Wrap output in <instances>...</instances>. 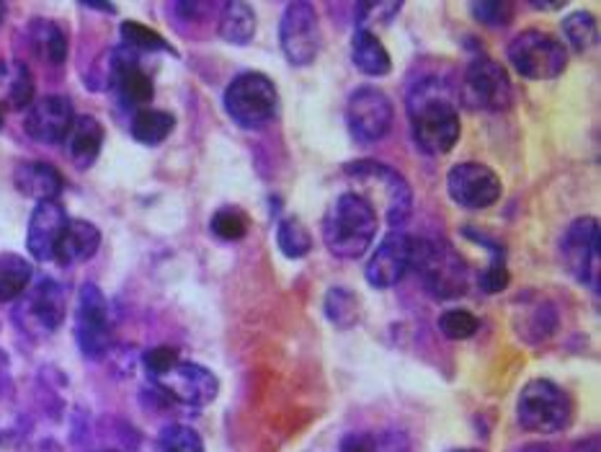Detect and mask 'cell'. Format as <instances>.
Segmentation results:
<instances>
[{"instance_id": "obj_43", "label": "cell", "mask_w": 601, "mask_h": 452, "mask_svg": "<svg viewBox=\"0 0 601 452\" xmlns=\"http://www.w3.org/2000/svg\"><path fill=\"white\" fill-rule=\"evenodd\" d=\"M532 9H538V11H560V9H566V3H532Z\"/></svg>"}, {"instance_id": "obj_32", "label": "cell", "mask_w": 601, "mask_h": 452, "mask_svg": "<svg viewBox=\"0 0 601 452\" xmlns=\"http://www.w3.org/2000/svg\"><path fill=\"white\" fill-rule=\"evenodd\" d=\"M122 39H125L127 49H137V53H171L176 55V49H173L169 42H165L161 34L153 32L150 26L137 24V21H125V24L119 26Z\"/></svg>"}, {"instance_id": "obj_45", "label": "cell", "mask_w": 601, "mask_h": 452, "mask_svg": "<svg viewBox=\"0 0 601 452\" xmlns=\"http://www.w3.org/2000/svg\"><path fill=\"white\" fill-rule=\"evenodd\" d=\"M3 16H5V3H0V24H3Z\"/></svg>"}, {"instance_id": "obj_40", "label": "cell", "mask_w": 601, "mask_h": 452, "mask_svg": "<svg viewBox=\"0 0 601 452\" xmlns=\"http://www.w3.org/2000/svg\"><path fill=\"white\" fill-rule=\"evenodd\" d=\"M403 11V3H359L357 5V28H367L374 21L390 24L395 13Z\"/></svg>"}, {"instance_id": "obj_39", "label": "cell", "mask_w": 601, "mask_h": 452, "mask_svg": "<svg viewBox=\"0 0 601 452\" xmlns=\"http://www.w3.org/2000/svg\"><path fill=\"white\" fill-rule=\"evenodd\" d=\"M181 360L178 357V349L176 347H153V349H148L142 355V364H145V372H148V378L150 380H155V378H161L165 375V372H169L173 364H176Z\"/></svg>"}, {"instance_id": "obj_21", "label": "cell", "mask_w": 601, "mask_h": 452, "mask_svg": "<svg viewBox=\"0 0 601 452\" xmlns=\"http://www.w3.org/2000/svg\"><path fill=\"white\" fill-rule=\"evenodd\" d=\"M101 246V231L89 220H70L65 228L60 243L55 248L53 262L62 264V267H72V264H83L96 256Z\"/></svg>"}, {"instance_id": "obj_16", "label": "cell", "mask_w": 601, "mask_h": 452, "mask_svg": "<svg viewBox=\"0 0 601 452\" xmlns=\"http://www.w3.org/2000/svg\"><path fill=\"white\" fill-rule=\"evenodd\" d=\"M72 121H76V109L65 96H42L34 98V104L28 106L24 129L26 135L36 142H45V146H57V142L68 140Z\"/></svg>"}, {"instance_id": "obj_35", "label": "cell", "mask_w": 601, "mask_h": 452, "mask_svg": "<svg viewBox=\"0 0 601 452\" xmlns=\"http://www.w3.org/2000/svg\"><path fill=\"white\" fill-rule=\"evenodd\" d=\"M437 326H439V332L447 336V339L465 341V339H473V336L477 334L481 321H477V315H473L470 311L452 308V311H444L439 315Z\"/></svg>"}, {"instance_id": "obj_44", "label": "cell", "mask_w": 601, "mask_h": 452, "mask_svg": "<svg viewBox=\"0 0 601 452\" xmlns=\"http://www.w3.org/2000/svg\"><path fill=\"white\" fill-rule=\"evenodd\" d=\"M85 9L104 11V13H114V11H117V5H112V3H85Z\"/></svg>"}, {"instance_id": "obj_3", "label": "cell", "mask_w": 601, "mask_h": 452, "mask_svg": "<svg viewBox=\"0 0 601 452\" xmlns=\"http://www.w3.org/2000/svg\"><path fill=\"white\" fill-rule=\"evenodd\" d=\"M344 174L359 184V197H365L378 218L388 220V225H405L413 210V192L401 171L380 161H351L346 163Z\"/></svg>"}, {"instance_id": "obj_2", "label": "cell", "mask_w": 601, "mask_h": 452, "mask_svg": "<svg viewBox=\"0 0 601 452\" xmlns=\"http://www.w3.org/2000/svg\"><path fill=\"white\" fill-rule=\"evenodd\" d=\"M380 218L357 192H346L328 207L323 218V241L333 256L361 258L378 235Z\"/></svg>"}, {"instance_id": "obj_14", "label": "cell", "mask_w": 601, "mask_h": 452, "mask_svg": "<svg viewBox=\"0 0 601 452\" xmlns=\"http://www.w3.org/2000/svg\"><path fill=\"white\" fill-rule=\"evenodd\" d=\"M153 385L165 398L176 401L181 406L201 408L209 406L220 393V380L215 372L199 362L178 360L165 375L155 378Z\"/></svg>"}, {"instance_id": "obj_22", "label": "cell", "mask_w": 601, "mask_h": 452, "mask_svg": "<svg viewBox=\"0 0 601 452\" xmlns=\"http://www.w3.org/2000/svg\"><path fill=\"white\" fill-rule=\"evenodd\" d=\"M101 146H104V127H101V121L96 117H91V114L76 117L68 135V150L72 163H76L78 169H91L101 153Z\"/></svg>"}, {"instance_id": "obj_26", "label": "cell", "mask_w": 601, "mask_h": 452, "mask_svg": "<svg viewBox=\"0 0 601 452\" xmlns=\"http://www.w3.org/2000/svg\"><path fill=\"white\" fill-rule=\"evenodd\" d=\"M217 32H220V37L228 42V45H251V39L256 37V13H253L251 5L243 3V0L224 3Z\"/></svg>"}, {"instance_id": "obj_41", "label": "cell", "mask_w": 601, "mask_h": 452, "mask_svg": "<svg viewBox=\"0 0 601 452\" xmlns=\"http://www.w3.org/2000/svg\"><path fill=\"white\" fill-rule=\"evenodd\" d=\"M338 452H378V437L367 432H349L338 444Z\"/></svg>"}, {"instance_id": "obj_8", "label": "cell", "mask_w": 601, "mask_h": 452, "mask_svg": "<svg viewBox=\"0 0 601 452\" xmlns=\"http://www.w3.org/2000/svg\"><path fill=\"white\" fill-rule=\"evenodd\" d=\"M460 96L462 104L473 112H506L513 102L509 73L494 57H473L467 62L465 76H462Z\"/></svg>"}, {"instance_id": "obj_38", "label": "cell", "mask_w": 601, "mask_h": 452, "mask_svg": "<svg viewBox=\"0 0 601 452\" xmlns=\"http://www.w3.org/2000/svg\"><path fill=\"white\" fill-rule=\"evenodd\" d=\"M470 13L483 26H506L513 19V3L509 0H481V3H470Z\"/></svg>"}, {"instance_id": "obj_19", "label": "cell", "mask_w": 601, "mask_h": 452, "mask_svg": "<svg viewBox=\"0 0 601 452\" xmlns=\"http://www.w3.org/2000/svg\"><path fill=\"white\" fill-rule=\"evenodd\" d=\"M68 212L57 202H39L34 207L32 218H28L26 248L36 262H53L55 248L60 243L65 228H68Z\"/></svg>"}, {"instance_id": "obj_46", "label": "cell", "mask_w": 601, "mask_h": 452, "mask_svg": "<svg viewBox=\"0 0 601 452\" xmlns=\"http://www.w3.org/2000/svg\"><path fill=\"white\" fill-rule=\"evenodd\" d=\"M0 129H3V109H0Z\"/></svg>"}, {"instance_id": "obj_12", "label": "cell", "mask_w": 601, "mask_h": 452, "mask_svg": "<svg viewBox=\"0 0 601 452\" xmlns=\"http://www.w3.org/2000/svg\"><path fill=\"white\" fill-rule=\"evenodd\" d=\"M279 45L294 68L313 65L317 49H321V24H317L313 3H305V0L287 3L279 21Z\"/></svg>"}, {"instance_id": "obj_17", "label": "cell", "mask_w": 601, "mask_h": 452, "mask_svg": "<svg viewBox=\"0 0 601 452\" xmlns=\"http://www.w3.org/2000/svg\"><path fill=\"white\" fill-rule=\"evenodd\" d=\"M108 81L117 89L122 104L129 109H145L155 96L153 78L142 70L137 57L129 49H114L112 60H108Z\"/></svg>"}, {"instance_id": "obj_1", "label": "cell", "mask_w": 601, "mask_h": 452, "mask_svg": "<svg viewBox=\"0 0 601 452\" xmlns=\"http://www.w3.org/2000/svg\"><path fill=\"white\" fill-rule=\"evenodd\" d=\"M411 135L416 148L426 155H447L458 146L462 121L454 93L439 78H421L413 83L405 98Z\"/></svg>"}, {"instance_id": "obj_9", "label": "cell", "mask_w": 601, "mask_h": 452, "mask_svg": "<svg viewBox=\"0 0 601 452\" xmlns=\"http://www.w3.org/2000/svg\"><path fill=\"white\" fill-rule=\"evenodd\" d=\"M563 267L574 279L599 295L601 287V233L597 218H578L560 241Z\"/></svg>"}, {"instance_id": "obj_11", "label": "cell", "mask_w": 601, "mask_h": 452, "mask_svg": "<svg viewBox=\"0 0 601 452\" xmlns=\"http://www.w3.org/2000/svg\"><path fill=\"white\" fill-rule=\"evenodd\" d=\"M76 341L83 357L89 360H101L112 349L114 328L112 315H108V303L104 292L96 285H83L78 292L76 308Z\"/></svg>"}, {"instance_id": "obj_33", "label": "cell", "mask_w": 601, "mask_h": 452, "mask_svg": "<svg viewBox=\"0 0 601 452\" xmlns=\"http://www.w3.org/2000/svg\"><path fill=\"white\" fill-rule=\"evenodd\" d=\"M251 220L249 215L243 210H238V207H222V210H217L212 215V220H209V231H212L215 239L220 241H241L249 235Z\"/></svg>"}, {"instance_id": "obj_20", "label": "cell", "mask_w": 601, "mask_h": 452, "mask_svg": "<svg viewBox=\"0 0 601 452\" xmlns=\"http://www.w3.org/2000/svg\"><path fill=\"white\" fill-rule=\"evenodd\" d=\"M13 184L24 197H32L36 202H55L65 189V178L60 171L49 163L28 161L21 163L13 174Z\"/></svg>"}, {"instance_id": "obj_23", "label": "cell", "mask_w": 601, "mask_h": 452, "mask_svg": "<svg viewBox=\"0 0 601 452\" xmlns=\"http://www.w3.org/2000/svg\"><path fill=\"white\" fill-rule=\"evenodd\" d=\"M351 60L354 68L369 78H382L393 70V57H390L388 47L369 28H357L354 32Z\"/></svg>"}, {"instance_id": "obj_27", "label": "cell", "mask_w": 601, "mask_h": 452, "mask_svg": "<svg viewBox=\"0 0 601 452\" xmlns=\"http://www.w3.org/2000/svg\"><path fill=\"white\" fill-rule=\"evenodd\" d=\"M32 264L19 254H0V303H13L32 285Z\"/></svg>"}, {"instance_id": "obj_47", "label": "cell", "mask_w": 601, "mask_h": 452, "mask_svg": "<svg viewBox=\"0 0 601 452\" xmlns=\"http://www.w3.org/2000/svg\"><path fill=\"white\" fill-rule=\"evenodd\" d=\"M458 452H477V450H458Z\"/></svg>"}, {"instance_id": "obj_31", "label": "cell", "mask_w": 601, "mask_h": 452, "mask_svg": "<svg viewBox=\"0 0 601 452\" xmlns=\"http://www.w3.org/2000/svg\"><path fill=\"white\" fill-rule=\"evenodd\" d=\"M563 34H566L568 45H570V49H574V53H578V55L589 53V49L597 45V39H599L597 19L586 11L570 13V16L563 19Z\"/></svg>"}, {"instance_id": "obj_34", "label": "cell", "mask_w": 601, "mask_h": 452, "mask_svg": "<svg viewBox=\"0 0 601 452\" xmlns=\"http://www.w3.org/2000/svg\"><path fill=\"white\" fill-rule=\"evenodd\" d=\"M519 332L527 341H542L550 339L557 328V313L550 303H538L527 308V318L524 323H519Z\"/></svg>"}, {"instance_id": "obj_29", "label": "cell", "mask_w": 601, "mask_h": 452, "mask_svg": "<svg viewBox=\"0 0 601 452\" xmlns=\"http://www.w3.org/2000/svg\"><path fill=\"white\" fill-rule=\"evenodd\" d=\"M325 318H328L333 326L342 328V332H349L359 323V298L357 292H351L349 287H331L325 292L323 300Z\"/></svg>"}, {"instance_id": "obj_6", "label": "cell", "mask_w": 601, "mask_h": 452, "mask_svg": "<svg viewBox=\"0 0 601 452\" xmlns=\"http://www.w3.org/2000/svg\"><path fill=\"white\" fill-rule=\"evenodd\" d=\"M517 419L527 432L555 434L570 427L574 404H570L568 393L560 385L553 383V380L538 378L519 391Z\"/></svg>"}, {"instance_id": "obj_25", "label": "cell", "mask_w": 601, "mask_h": 452, "mask_svg": "<svg viewBox=\"0 0 601 452\" xmlns=\"http://www.w3.org/2000/svg\"><path fill=\"white\" fill-rule=\"evenodd\" d=\"M462 235L470 241L483 243L485 248L490 251V264L481 271V277H477V285H481V290L485 295H498V292H504L506 287H509V269H506V246L504 243H498L496 239H490L488 233L473 231V228H465Z\"/></svg>"}, {"instance_id": "obj_28", "label": "cell", "mask_w": 601, "mask_h": 452, "mask_svg": "<svg viewBox=\"0 0 601 452\" xmlns=\"http://www.w3.org/2000/svg\"><path fill=\"white\" fill-rule=\"evenodd\" d=\"M173 127H176V117H173L171 112L145 106V109L135 112L132 127L129 129H132V138L137 142H142V146H161V142L173 132Z\"/></svg>"}, {"instance_id": "obj_4", "label": "cell", "mask_w": 601, "mask_h": 452, "mask_svg": "<svg viewBox=\"0 0 601 452\" xmlns=\"http://www.w3.org/2000/svg\"><path fill=\"white\" fill-rule=\"evenodd\" d=\"M411 269L418 271L431 298L454 300L467 292V264L444 241L411 239Z\"/></svg>"}, {"instance_id": "obj_13", "label": "cell", "mask_w": 601, "mask_h": 452, "mask_svg": "<svg viewBox=\"0 0 601 452\" xmlns=\"http://www.w3.org/2000/svg\"><path fill=\"white\" fill-rule=\"evenodd\" d=\"M13 318L26 334H55L65 321V290L55 279H39L34 287H26L24 295L19 298Z\"/></svg>"}, {"instance_id": "obj_30", "label": "cell", "mask_w": 601, "mask_h": 452, "mask_svg": "<svg viewBox=\"0 0 601 452\" xmlns=\"http://www.w3.org/2000/svg\"><path fill=\"white\" fill-rule=\"evenodd\" d=\"M277 246L287 258H305L313 251V235L302 225L300 218L289 215L277 225Z\"/></svg>"}, {"instance_id": "obj_24", "label": "cell", "mask_w": 601, "mask_h": 452, "mask_svg": "<svg viewBox=\"0 0 601 452\" xmlns=\"http://www.w3.org/2000/svg\"><path fill=\"white\" fill-rule=\"evenodd\" d=\"M26 45L47 65H62L65 57H68V37L55 21L34 19L26 26Z\"/></svg>"}, {"instance_id": "obj_37", "label": "cell", "mask_w": 601, "mask_h": 452, "mask_svg": "<svg viewBox=\"0 0 601 452\" xmlns=\"http://www.w3.org/2000/svg\"><path fill=\"white\" fill-rule=\"evenodd\" d=\"M9 102L13 109H28L34 104V78L24 62L9 68Z\"/></svg>"}, {"instance_id": "obj_7", "label": "cell", "mask_w": 601, "mask_h": 452, "mask_svg": "<svg viewBox=\"0 0 601 452\" xmlns=\"http://www.w3.org/2000/svg\"><path fill=\"white\" fill-rule=\"evenodd\" d=\"M509 62L527 81H553L568 68V53L560 39L540 28H527L509 45Z\"/></svg>"}, {"instance_id": "obj_10", "label": "cell", "mask_w": 601, "mask_h": 452, "mask_svg": "<svg viewBox=\"0 0 601 452\" xmlns=\"http://www.w3.org/2000/svg\"><path fill=\"white\" fill-rule=\"evenodd\" d=\"M395 119L393 102L385 91L374 85H361L346 102V127L354 142L359 146H374L390 132Z\"/></svg>"}, {"instance_id": "obj_5", "label": "cell", "mask_w": 601, "mask_h": 452, "mask_svg": "<svg viewBox=\"0 0 601 452\" xmlns=\"http://www.w3.org/2000/svg\"><path fill=\"white\" fill-rule=\"evenodd\" d=\"M228 117L243 129H261L277 117L279 93L277 85L266 73L245 70L228 83L222 96Z\"/></svg>"}, {"instance_id": "obj_15", "label": "cell", "mask_w": 601, "mask_h": 452, "mask_svg": "<svg viewBox=\"0 0 601 452\" xmlns=\"http://www.w3.org/2000/svg\"><path fill=\"white\" fill-rule=\"evenodd\" d=\"M447 189L449 197L465 210H488L501 199L504 186L494 169L477 161H465L447 174Z\"/></svg>"}, {"instance_id": "obj_36", "label": "cell", "mask_w": 601, "mask_h": 452, "mask_svg": "<svg viewBox=\"0 0 601 452\" xmlns=\"http://www.w3.org/2000/svg\"><path fill=\"white\" fill-rule=\"evenodd\" d=\"M161 452H207L205 440L186 425H169L158 437Z\"/></svg>"}, {"instance_id": "obj_18", "label": "cell", "mask_w": 601, "mask_h": 452, "mask_svg": "<svg viewBox=\"0 0 601 452\" xmlns=\"http://www.w3.org/2000/svg\"><path fill=\"white\" fill-rule=\"evenodd\" d=\"M411 239L413 235L393 231L385 235L380 248L367 262V282L378 290H390L401 285V279L411 271Z\"/></svg>"}, {"instance_id": "obj_48", "label": "cell", "mask_w": 601, "mask_h": 452, "mask_svg": "<svg viewBox=\"0 0 601 452\" xmlns=\"http://www.w3.org/2000/svg\"><path fill=\"white\" fill-rule=\"evenodd\" d=\"M101 452H117V450H101Z\"/></svg>"}, {"instance_id": "obj_42", "label": "cell", "mask_w": 601, "mask_h": 452, "mask_svg": "<svg viewBox=\"0 0 601 452\" xmlns=\"http://www.w3.org/2000/svg\"><path fill=\"white\" fill-rule=\"evenodd\" d=\"M11 383V372H9V357L0 351V396L5 393V387Z\"/></svg>"}]
</instances>
